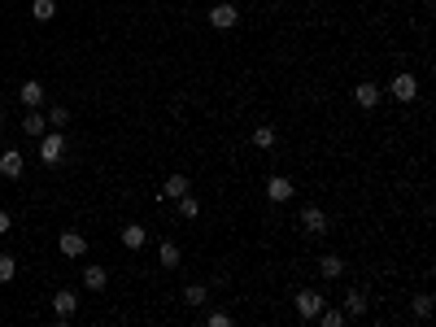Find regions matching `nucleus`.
Segmentation results:
<instances>
[{"mask_svg":"<svg viewBox=\"0 0 436 327\" xmlns=\"http://www.w3.org/2000/svg\"><path fill=\"white\" fill-rule=\"evenodd\" d=\"M31 18L35 22H53L57 18V0H35V5H31Z\"/></svg>","mask_w":436,"mask_h":327,"instance_id":"412c9836","label":"nucleus"},{"mask_svg":"<svg viewBox=\"0 0 436 327\" xmlns=\"http://www.w3.org/2000/svg\"><path fill=\"white\" fill-rule=\"evenodd\" d=\"M40 161L44 166H61L66 161V136L61 131H44L40 136Z\"/></svg>","mask_w":436,"mask_h":327,"instance_id":"f257e3e1","label":"nucleus"},{"mask_svg":"<svg viewBox=\"0 0 436 327\" xmlns=\"http://www.w3.org/2000/svg\"><path fill=\"white\" fill-rule=\"evenodd\" d=\"M0 175H5V179H18V175H22V153H18V149H5V153H0Z\"/></svg>","mask_w":436,"mask_h":327,"instance_id":"dca6fc26","label":"nucleus"},{"mask_svg":"<svg viewBox=\"0 0 436 327\" xmlns=\"http://www.w3.org/2000/svg\"><path fill=\"white\" fill-rule=\"evenodd\" d=\"M18 101H22V109H40V105H44V83L26 79V83L18 88Z\"/></svg>","mask_w":436,"mask_h":327,"instance_id":"9d476101","label":"nucleus"},{"mask_svg":"<svg viewBox=\"0 0 436 327\" xmlns=\"http://www.w3.org/2000/svg\"><path fill=\"white\" fill-rule=\"evenodd\" d=\"M57 249L66 253V257H83L88 253V240L79 236V232H61V240H57Z\"/></svg>","mask_w":436,"mask_h":327,"instance_id":"9b49d317","label":"nucleus"},{"mask_svg":"<svg viewBox=\"0 0 436 327\" xmlns=\"http://www.w3.org/2000/svg\"><path fill=\"white\" fill-rule=\"evenodd\" d=\"M22 131H26V136H31V140H40V136H44V131H48V118H44V113H40V109H26V118H22Z\"/></svg>","mask_w":436,"mask_h":327,"instance_id":"f3484780","label":"nucleus"},{"mask_svg":"<svg viewBox=\"0 0 436 327\" xmlns=\"http://www.w3.org/2000/svg\"><path fill=\"white\" fill-rule=\"evenodd\" d=\"M301 227H305L310 236H323V232H328V214H323L318 205H305V209H301Z\"/></svg>","mask_w":436,"mask_h":327,"instance_id":"6e6552de","label":"nucleus"},{"mask_svg":"<svg viewBox=\"0 0 436 327\" xmlns=\"http://www.w3.org/2000/svg\"><path fill=\"white\" fill-rule=\"evenodd\" d=\"M240 22V9L232 5V0H218L214 9H209V26H218V31H232Z\"/></svg>","mask_w":436,"mask_h":327,"instance_id":"7ed1b4c3","label":"nucleus"},{"mask_svg":"<svg viewBox=\"0 0 436 327\" xmlns=\"http://www.w3.org/2000/svg\"><path fill=\"white\" fill-rule=\"evenodd\" d=\"M389 92L397 96V101H401V105H410V101H414V96H419V79H414L410 70H401V74L393 79V83H389Z\"/></svg>","mask_w":436,"mask_h":327,"instance_id":"20e7f679","label":"nucleus"},{"mask_svg":"<svg viewBox=\"0 0 436 327\" xmlns=\"http://www.w3.org/2000/svg\"><path fill=\"white\" fill-rule=\"evenodd\" d=\"M205 301H209V288H205V284H188V288H184V305L201 310Z\"/></svg>","mask_w":436,"mask_h":327,"instance_id":"6ab92c4d","label":"nucleus"},{"mask_svg":"<svg viewBox=\"0 0 436 327\" xmlns=\"http://www.w3.org/2000/svg\"><path fill=\"white\" fill-rule=\"evenodd\" d=\"M175 205H179V218H201V201L192 196V188H188V192H184Z\"/></svg>","mask_w":436,"mask_h":327,"instance_id":"aec40b11","label":"nucleus"},{"mask_svg":"<svg viewBox=\"0 0 436 327\" xmlns=\"http://www.w3.org/2000/svg\"><path fill=\"white\" fill-rule=\"evenodd\" d=\"M105 284H109V271H105V266H88V271H83V288L101 292Z\"/></svg>","mask_w":436,"mask_h":327,"instance_id":"a211bd4d","label":"nucleus"},{"mask_svg":"<svg viewBox=\"0 0 436 327\" xmlns=\"http://www.w3.org/2000/svg\"><path fill=\"white\" fill-rule=\"evenodd\" d=\"M410 310H414V319H428V314H432V292H414Z\"/></svg>","mask_w":436,"mask_h":327,"instance_id":"b1692460","label":"nucleus"},{"mask_svg":"<svg viewBox=\"0 0 436 327\" xmlns=\"http://www.w3.org/2000/svg\"><path fill=\"white\" fill-rule=\"evenodd\" d=\"M318 275H323V280H341V275H345V257L341 253L318 257Z\"/></svg>","mask_w":436,"mask_h":327,"instance_id":"4468645a","label":"nucleus"},{"mask_svg":"<svg viewBox=\"0 0 436 327\" xmlns=\"http://www.w3.org/2000/svg\"><path fill=\"white\" fill-rule=\"evenodd\" d=\"M74 310H79V297H74V292H66V288H61V292H53V314H57L61 323H66V319H74Z\"/></svg>","mask_w":436,"mask_h":327,"instance_id":"1a4fd4ad","label":"nucleus"},{"mask_svg":"<svg viewBox=\"0 0 436 327\" xmlns=\"http://www.w3.org/2000/svg\"><path fill=\"white\" fill-rule=\"evenodd\" d=\"M13 275H18V262H13V253H0V284H9Z\"/></svg>","mask_w":436,"mask_h":327,"instance_id":"a878e982","label":"nucleus"},{"mask_svg":"<svg viewBox=\"0 0 436 327\" xmlns=\"http://www.w3.org/2000/svg\"><path fill=\"white\" fill-rule=\"evenodd\" d=\"M9 227H13V218H9V209H0V236H5V232H9Z\"/></svg>","mask_w":436,"mask_h":327,"instance_id":"cd10ccee","label":"nucleus"},{"mask_svg":"<svg viewBox=\"0 0 436 327\" xmlns=\"http://www.w3.org/2000/svg\"><path fill=\"white\" fill-rule=\"evenodd\" d=\"M44 118H48V127H53V131H61V127L70 122V109H66V105H53V109L44 113Z\"/></svg>","mask_w":436,"mask_h":327,"instance_id":"5701e85b","label":"nucleus"},{"mask_svg":"<svg viewBox=\"0 0 436 327\" xmlns=\"http://www.w3.org/2000/svg\"><path fill=\"white\" fill-rule=\"evenodd\" d=\"M293 179H288V175H271L266 179V196H271V201H275V205H284V201H293Z\"/></svg>","mask_w":436,"mask_h":327,"instance_id":"39448f33","label":"nucleus"},{"mask_svg":"<svg viewBox=\"0 0 436 327\" xmlns=\"http://www.w3.org/2000/svg\"><path fill=\"white\" fill-rule=\"evenodd\" d=\"M323 305H328V301H323V292H314V288H305V292H297V297H293V310H297L305 323L318 319V310H323Z\"/></svg>","mask_w":436,"mask_h":327,"instance_id":"f03ea898","label":"nucleus"},{"mask_svg":"<svg viewBox=\"0 0 436 327\" xmlns=\"http://www.w3.org/2000/svg\"><path fill=\"white\" fill-rule=\"evenodd\" d=\"M188 188H192V184H188V175H166V184H161L157 201H179V196H184Z\"/></svg>","mask_w":436,"mask_h":327,"instance_id":"0eeeda50","label":"nucleus"},{"mask_svg":"<svg viewBox=\"0 0 436 327\" xmlns=\"http://www.w3.org/2000/svg\"><path fill=\"white\" fill-rule=\"evenodd\" d=\"M205 327H232V314H227V310H209V314H205Z\"/></svg>","mask_w":436,"mask_h":327,"instance_id":"bb28decb","label":"nucleus"},{"mask_svg":"<svg viewBox=\"0 0 436 327\" xmlns=\"http://www.w3.org/2000/svg\"><path fill=\"white\" fill-rule=\"evenodd\" d=\"M0 122H5V109H0Z\"/></svg>","mask_w":436,"mask_h":327,"instance_id":"c85d7f7f","label":"nucleus"},{"mask_svg":"<svg viewBox=\"0 0 436 327\" xmlns=\"http://www.w3.org/2000/svg\"><path fill=\"white\" fill-rule=\"evenodd\" d=\"M380 96H384L380 83H358V88H353V101H358L362 109H376V105H380Z\"/></svg>","mask_w":436,"mask_h":327,"instance_id":"2eb2a0df","label":"nucleus"},{"mask_svg":"<svg viewBox=\"0 0 436 327\" xmlns=\"http://www.w3.org/2000/svg\"><path fill=\"white\" fill-rule=\"evenodd\" d=\"M275 140H280L275 127H257V131H253V144H257V149H275Z\"/></svg>","mask_w":436,"mask_h":327,"instance_id":"393cba45","label":"nucleus"},{"mask_svg":"<svg viewBox=\"0 0 436 327\" xmlns=\"http://www.w3.org/2000/svg\"><path fill=\"white\" fill-rule=\"evenodd\" d=\"M157 262H161V271H179V262H184L179 244H175V240H161V249H157Z\"/></svg>","mask_w":436,"mask_h":327,"instance_id":"f8f14e48","label":"nucleus"},{"mask_svg":"<svg viewBox=\"0 0 436 327\" xmlns=\"http://www.w3.org/2000/svg\"><path fill=\"white\" fill-rule=\"evenodd\" d=\"M366 310H371L366 288H349V292H345V314H349V319H362Z\"/></svg>","mask_w":436,"mask_h":327,"instance_id":"423d86ee","label":"nucleus"},{"mask_svg":"<svg viewBox=\"0 0 436 327\" xmlns=\"http://www.w3.org/2000/svg\"><path fill=\"white\" fill-rule=\"evenodd\" d=\"M318 323H323V327H345V323H349V314H345V310L323 305V310H318Z\"/></svg>","mask_w":436,"mask_h":327,"instance_id":"4be33fe9","label":"nucleus"},{"mask_svg":"<svg viewBox=\"0 0 436 327\" xmlns=\"http://www.w3.org/2000/svg\"><path fill=\"white\" fill-rule=\"evenodd\" d=\"M118 240H122V244H127L131 253H140V249H144V240H149V236H144V227H140V223H127L122 232H118Z\"/></svg>","mask_w":436,"mask_h":327,"instance_id":"ddd939ff","label":"nucleus"}]
</instances>
